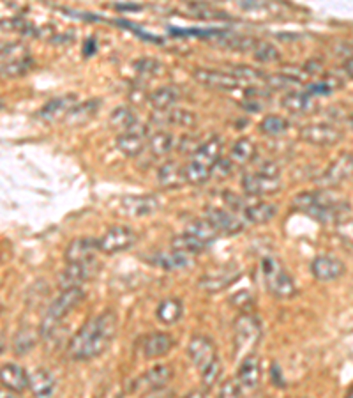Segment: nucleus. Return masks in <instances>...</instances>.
I'll return each instance as SVG.
<instances>
[{"mask_svg":"<svg viewBox=\"0 0 353 398\" xmlns=\"http://www.w3.org/2000/svg\"><path fill=\"white\" fill-rule=\"evenodd\" d=\"M119 320L113 312H103L82 326V329L69 340L67 356L74 361H89L99 358L112 345L117 335Z\"/></svg>","mask_w":353,"mask_h":398,"instance_id":"f257e3e1","label":"nucleus"},{"mask_svg":"<svg viewBox=\"0 0 353 398\" xmlns=\"http://www.w3.org/2000/svg\"><path fill=\"white\" fill-rule=\"evenodd\" d=\"M260 273L268 292L276 299H291L297 294L293 278L288 274L281 260L274 255H265L260 260Z\"/></svg>","mask_w":353,"mask_h":398,"instance_id":"f03ea898","label":"nucleus"},{"mask_svg":"<svg viewBox=\"0 0 353 398\" xmlns=\"http://www.w3.org/2000/svg\"><path fill=\"white\" fill-rule=\"evenodd\" d=\"M261 336V322L252 313H241L233 324V349L239 358L251 356Z\"/></svg>","mask_w":353,"mask_h":398,"instance_id":"7ed1b4c3","label":"nucleus"},{"mask_svg":"<svg viewBox=\"0 0 353 398\" xmlns=\"http://www.w3.org/2000/svg\"><path fill=\"white\" fill-rule=\"evenodd\" d=\"M85 294L82 289H67L62 290L53 299V303L48 308L46 317L43 320V326H41V335L48 336L55 331V326L60 322L66 315H69L71 310L76 308L80 303L83 301Z\"/></svg>","mask_w":353,"mask_h":398,"instance_id":"20e7f679","label":"nucleus"},{"mask_svg":"<svg viewBox=\"0 0 353 398\" xmlns=\"http://www.w3.org/2000/svg\"><path fill=\"white\" fill-rule=\"evenodd\" d=\"M136 241H138V235L129 226H112L101 235V239H97L99 251L106 255H115L129 250L136 244Z\"/></svg>","mask_w":353,"mask_h":398,"instance_id":"39448f33","label":"nucleus"},{"mask_svg":"<svg viewBox=\"0 0 353 398\" xmlns=\"http://www.w3.org/2000/svg\"><path fill=\"white\" fill-rule=\"evenodd\" d=\"M160 199L154 195H129L122 197L119 211L128 218H147L160 211Z\"/></svg>","mask_w":353,"mask_h":398,"instance_id":"423d86ee","label":"nucleus"},{"mask_svg":"<svg viewBox=\"0 0 353 398\" xmlns=\"http://www.w3.org/2000/svg\"><path fill=\"white\" fill-rule=\"evenodd\" d=\"M187 356H189L191 363L198 368L200 374H202L203 370H207L214 361H218L219 359L214 342L209 338V336L203 335H196L189 340Z\"/></svg>","mask_w":353,"mask_h":398,"instance_id":"0eeeda50","label":"nucleus"},{"mask_svg":"<svg viewBox=\"0 0 353 398\" xmlns=\"http://www.w3.org/2000/svg\"><path fill=\"white\" fill-rule=\"evenodd\" d=\"M173 379V370L168 365H155V367L148 368L145 374L136 379L132 383V391L136 393H152V391L163 390L164 386L170 384Z\"/></svg>","mask_w":353,"mask_h":398,"instance_id":"6e6552de","label":"nucleus"},{"mask_svg":"<svg viewBox=\"0 0 353 398\" xmlns=\"http://www.w3.org/2000/svg\"><path fill=\"white\" fill-rule=\"evenodd\" d=\"M205 219L216 229L218 234H241L246 229L244 219L228 209H219V207H209L205 211Z\"/></svg>","mask_w":353,"mask_h":398,"instance_id":"1a4fd4ad","label":"nucleus"},{"mask_svg":"<svg viewBox=\"0 0 353 398\" xmlns=\"http://www.w3.org/2000/svg\"><path fill=\"white\" fill-rule=\"evenodd\" d=\"M300 138L311 145L318 147H330L343 140V131L332 124H309L300 129Z\"/></svg>","mask_w":353,"mask_h":398,"instance_id":"9d476101","label":"nucleus"},{"mask_svg":"<svg viewBox=\"0 0 353 398\" xmlns=\"http://www.w3.org/2000/svg\"><path fill=\"white\" fill-rule=\"evenodd\" d=\"M193 78L200 83V85L207 87V89L223 90V92H232V90L239 89L241 82H239L232 73L218 69H194Z\"/></svg>","mask_w":353,"mask_h":398,"instance_id":"9b49d317","label":"nucleus"},{"mask_svg":"<svg viewBox=\"0 0 353 398\" xmlns=\"http://www.w3.org/2000/svg\"><path fill=\"white\" fill-rule=\"evenodd\" d=\"M96 270V262H89V264H67L66 270H62L60 274H58V287H60V290L80 289L82 283L89 281L97 273Z\"/></svg>","mask_w":353,"mask_h":398,"instance_id":"f8f14e48","label":"nucleus"},{"mask_svg":"<svg viewBox=\"0 0 353 398\" xmlns=\"http://www.w3.org/2000/svg\"><path fill=\"white\" fill-rule=\"evenodd\" d=\"M97 251H99L97 239L80 238L67 244L64 258L67 264H89V262H96Z\"/></svg>","mask_w":353,"mask_h":398,"instance_id":"ddd939ff","label":"nucleus"},{"mask_svg":"<svg viewBox=\"0 0 353 398\" xmlns=\"http://www.w3.org/2000/svg\"><path fill=\"white\" fill-rule=\"evenodd\" d=\"M237 384L241 388L242 393H252L255 390H258L261 383V363L260 359L255 354L246 356L242 359L241 367L237 372Z\"/></svg>","mask_w":353,"mask_h":398,"instance_id":"4468645a","label":"nucleus"},{"mask_svg":"<svg viewBox=\"0 0 353 398\" xmlns=\"http://www.w3.org/2000/svg\"><path fill=\"white\" fill-rule=\"evenodd\" d=\"M242 190L249 197H265L274 195L281 190V179H272V177L261 176V174H246L241 181Z\"/></svg>","mask_w":353,"mask_h":398,"instance_id":"2eb2a0df","label":"nucleus"},{"mask_svg":"<svg viewBox=\"0 0 353 398\" xmlns=\"http://www.w3.org/2000/svg\"><path fill=\"white\" fill-rule=\"evenodd\" d=\"M239 276H241V271L235 267V265H226V267H221L218 271H212V273L205 274V276L200 278L198 285L200 289L205 290V292H219V290L226 289L237 281Z\"/></svg>","mask_w":353,"mask_h":398,"instance_id":"dca6fc26","label":"nucleus"},{"mask_svg":"<svg viewBox=\"0 0 353 398\" xmlns=\"http://www.w3.org/2000/svg\"><path fill=\"white\" fill-rule=\"evenodd\" d=\"M78 105V98L74 94H66V96H58V98L50 99L43 108L37 112V117L41 121L55 122L64 121L67 117V113Z\"/></svg>","mask_w":353,"mask_h":398,"instance_id":"f3484780","label":"nucleus"},{"mask_svg":"<svg viewBox=\"0 0 353 398\" xmlns=\"http://www.w3.org/2000/svg\"><path fill=\"white\" fill-rule=\"evenodd\" d=\"M311 273L320 281H334L346 273V265L336 257L320 255L311 262Z\"/></svg>","mask_w":353,"mask_h":398,"instance_id":"a211bd4d","label":"nucleus"},{"mask_svg":"<svg viewBox=\"0 0 353 398\" xmlns=\"http://www.w3.org/2000/svg\"><path fill=\"white\" fill-rule=\"evenodd\" d=\"M350 177H353V156L352 154H343L323 172V176L318 179V184L323 188L338 186L339 183L350 179Z\"/></svg>","mask_w":353,"mask_h":398,"instance_id":"6ab92c4d","label":"nucleus"},{"mask_svg":"<svg viewBox=\"0 0 353 398\" xmlns=\"http://www.w3.org/2000/svg\"><path fill=\"white\" fill-rule=\"evenodd\" d=\"M145 138H147V131L144 126L136 124L129 131L121 133L117 138V149L128 158H138L145 149Z\"/></svg>","mask_w":353,"mask_h":398,"instance_id":"aec40b11","label":"nucleus"},{"mask_svg":"<svg viewBox=\"0 0 353 398\" xmlns=\"http://www.w3.org/2000/svg\"><path fill=\"white\" fill-rule=\"evenodd\" d=\"M0 384L11 393H24L25 390H28V374L25 368L8 363L0 367Z\"/></svg>","mask_w":353,"mask_h":398,"instance_id":"412c9836","label":"nucleus"},{"mask_svg":"<svg viewBox=\"0 0 353 398\" xmlns=\"http://www.w3.org/2000/svg\"><path fill=\"white\" fill-rule=\"evenodd\" d=\"M173 345L175 338L170 333L157 331L145 336L144 344H141V351H144V356L147 359H155L161 358V356H166L173 349Z\"/></svg>","mask_w":353,"mask_h":398,"instance_id":"4be33fe9","label":"nucleus"},{"mask_svg":"<svg viewBox=\"0 0 353 398\" xmlns=\"http://www.w3.org/2000/svg\"><path fill=\"white\" fill-rule=\"evenodd\" d=\"M28 390L35 398H53L55 379L44 368H37L28 375Z\"/></svg>","mask_w":353,"mask_h":398,"instance_id":"5701e85b","label":"nucleus"},{"mask_svg":"<svg viewBox=\"0 0 353 398\" xmlns=\"http://www.w3.org/2000/svg\"><path fill=\"white\" fill-rule=\"evenodd\" d=\"M281 105L291 115H306L311 113L313 110H316V103L313 101L309 94L306 92H297V90H291V92L284 94L283 99H281Z\"/></svg>","mask_w":353,"mask_h":398,"instance_id":"b1692460","label":"nucleus"},{"mask_svg":"<svg viewBox=\"0 0 353 398\" xmlns=\"http://www.w3.org/2000/svg\"><path fill=\"white\" fill-rule=\"evenodd\" d=\"M101 108V99H87V101L78 103L69 113H67V117L64 119V122L69 126H82L85 122L92 121L96 117V113L99 112Z\"/></svg>","mask_w":353,"mask_h":398,"instance_id":"393cba45","label":"nucleus"},{"mask_svg":"<svg viewBox=\"0 0 353 398\" xmlns=\"http://www.w3.org/2000/svg\"><path fill=\"white\" fill-rule=\"evenodd\" d=\"M180 99V92L177 87L173 85H164L160 89L152 90L148 94V105L157 112H170L175 106V103Z\"/></svg>","mask_w":353,"mask_h":398,"instance_id":"a878e982","label":"nucleus"},{"mask_svg":"<svg viewBox=\"0 0 353 398\" xmlns=\"http://www.w3.org/2000/svg\"><path fill=\"white\" fill-rule=\"evenodd\" d=\"M157 183L166 190H177L186 184V177H184V167H180L175 161H166L161 165L157 170Z\"/></svg>","mask_w":353,"mask_h":398,"instance_id":"bb28decb","label":"nucleus"},{"mask_svg":"<svg viewBox=\"0 0 353 398\" xmlns=\"http://www.w3.org/2000/svg\"><path fill=\"white\" fill-rule=\"evenodd\" d=\"M223 158V140L221 138H210V140L203 142L196 153L193 154V161L200 165H205V167L212 168L214 165L218 163Z\"/></svg>","mask_w":353,"mask_h":398,"instance_id":"cd10ccee","label":"nucleus"},{"mask_svg":"<svg viewBox=\"0 0 353 398\" xmlns=\"http://www.w3.org/2000/svg\"><path fill=\"white\" fill-rule=\"evenodd\" d=\"M152 264H155L157 267H161V270L164 271H180L189 267V265L193 264V260H191V255L170 250L154 255V257H152Z\"/></svg>","mask_w":353,"mask_h":398,"instance_id":"c85d7f7f","label":"nucleus"},{"mask_svg":"<svg viewBox=\"0 0 353 398\" xmlns=\"http://www.w3.org/2000/svg\"><path fill=\"white\" fill-rule=\"evenodd\" d=\"M276 215H277V207L272 206V204L268 202L248 204L244 211H242V216H244L246 222L255 223V225L268 223Z\"/></svg>","mask_w":353,"mask_h":398,"instance_id":"c756f323","label":"nucleus"},{"mask_svg":"<svg viewBox=\"0 0 353 398\" xmlns=\"http://www.w3.org/2000/svg\"><path fill=\"white\" fill-rule=\"evenodd\" d=\"M184 313V305L179 297H166L160 303L157 310H155V317L161 324L171 326L175 322H179L180 317Z\"/></svg>","mask_w":353,"mask_h":398,"instance_id":"7c9ffc66","label":"nucleus"},{"mask_svg":"<svg viewBox=\"0 0 353 398\" xmlns=\"http://www.w3.org/2000/svg\"><path fill=\"white\" fill-rule=\"evenodd\" d=\"M257 156V144L251 140V138H239L232 147V153H230V161L233 165H248L251 163Z\"/></svg>","mask_w":353,"mask_h":398,"instance_id":"2f4dec72","label":"nucleus"},{"mask_svg":"<svg viewBox=\"0 0 353 398\" xmlns=\"http://www.w3.org/2000/svg\"><path fill=\"white\" fill-rule=\"evenodd\" d=\"M138 124V119H136V113L132 112L129 106H117L112 113H110V126H112L115 131L126 133L131 128Z\"/></svg>","mask_w":353,"mask_h":398,"instance_id":"473e14b6","label":"nucleus"},{"mask_svg":"<svg viewBox=\"0 0 353 398\" xmlns=\"http://www.w3.org/2000/svg\"><path fill=\"white\" fill-rule=\"evenodd\" d=\"M34 67L31 57H19V59L8 60V63L0 64V76L2 78H19V76H25L28 71Z\"/></svg>","mask_w":353,"mask_h":398,"instance_id":"72a5a7b5","label":"nucleus"},{"mask_svg":"<svg viewBox=\"0 0 353 398\" xmlns=\"http://www.w3.org/2000/svg\"><path fill=\"white\" fill-rule=\"evenodd\" d=\"M232 74L241 82V85L248 83L249 87H265V82H267V73L251 66H235L232 69Z\"/></svg>","mask_w":353,"mask_h":398,"instance_id":"f704fd0d","label":"nucleus"},{"mask_svg":"<svg viewBox=\"0 0 353 398\" xmlns=\"http://www.w3.org/2000/svg\"><path fill=\"white\" fill-rule=\"evenodd\" d=\"M186 234L193 235V238H196L198 241H202L203 244H210V242L219 235L218 232H216V229H214L205 218L191 219L186 226Z\"/></svg>","mask_w":353,"mask_h":398,"instance_id":"c9c22d12","label":"nucleus"},{"mask_svg":"<svg viewBox=\"0 0 353 398\" xmlns=\"http://www.w3.org/2000/svg\"><path fill=\"white\" fill-rule=\"evenodd\" d=\"M35 344H37V333H35L31 326H25V328L18 329L16 335L12 336V351L18 356L32 351Z\"/></svg>","mask_w":353,"mask_h":398,"instance_id":"e433bc0d","label":"nucleus"},{"mask_svg":"<svg viewBox=\"0 0 353 398\" xmlns=\"http://www.w3.org/2000/svg\"><path fill=\"white\" fill-rule=\"evenodd\" d=\"M171 149H173V137H171V133L157 131L148 138V151L152 153V156H166Z\"/></svg>","mask_w":353,"mask_h":398,"instance_id":"4c0bfd02","label":"nucleus"},{"mask_svg":"<svg viewBox=\"0 0 353 398\" xmlns=\"http://www.w3.org/2000/svg\"><path fill=\"white\" fill-rule=\"evenodd\" d=\"M205 248H207V244H203L202 241H198V239L193 238V235H189V234H180V235H177V238L171 239V250L180 251V254L194 255V254L203 251Z\"/></svg>","mask_w":353,"mask_h":398,"instance_id":"58836bf2","label":"nucleus"},{"mask_svg":"<svg viewBox=\"0 0 353 398\" xmlns=\"http://www.w3.org/2000/svg\"><path fill=\"white\" fill-rule=\"evenodd\" d=\"M290 129V121L283 115H267L260 122V131L267 137H281Z\"/></svg>","mask_w":353,"mask_h":398,"instance_id":"ea45409f","label":"nucleus"},{"mask_svg":"<svg viewBox=\"0 0 353 398\" xmlns=\"http://www.w3.org/2000/svg\"><path fill=\"white\" fill-rule=\"evenodd\" d=\"M184 177H186V183L191 184V186H202L210 179V168L191 160V163L184 167Z\"/></svg>","mask_w":353,"mask_h":398,"instance_id":"a19ab883","label":"nucleus"},{"mask_svg":"<svg viewBox=\"0 0 353 398\" xmlns=\"http://www.w3.org/2000/svg\"><path fill=\"white\" fill-rule=\"evenodd\" d=\"M166 121L171 126H179V128H194L196 126V115L189 110L171 108L170 112H166Z\"/></svg>","mask_w":353,"mask_h":398,"instance_id":"79ce46f5","label":"nucleus"},{"mask_svg":"<svg viewBox=\"0 0 353 398\" xmlns=\"http://www.w3.org/2000/svg\"><path fill=\"white\" fill-rule=\"evenodd\" d=\"M252 53H255V59L261 64H270L281 60L279 50L270 43H258L255 50H252Z\"/></svg>","mask_w":353,"mask_h":398,"instance_id":"37998d69","label":"nucleus"},{"mask_svg":"<svg viewBox=\"0 0 353 398\" xmlns=\"http://www.w3.org/2000/svg\"><path fill=\"white\" fill-rule=\"evenodd\" d=\"M0 27L6 28L9 32H19L25 35H35L37 28L31 24V22L24 20V18H9V20L0 22Z\"/></svg>","mask_w":353,"mask_h":398,"instance_id":"c03bdc74","label":"nucleus"},{"mask_svg":"<svg viewBox=\"0 0 353 398\" xmlns=\"http://www.w3.org/2000/svg\"><path fill=\"white\" fill-rule=\"evenodd\" d=\"M257 44V41L251 40V38H244V35H228V38L221 40V47L230 48V50H255Z\"/></svg>","mask_w":353,"mask_h":398,"instance_id":"a18cd8bd","label":"nucleus"},{"mask_svg":"<svg viewBox=\"0 0 353 398\" xmlns=\"http://www.w3.org/2000/svg\"><path fill=\"white\" fill-rule=\"evenodd\" d=\"M135 67H136V71H138V74H140V76H145V78H152V76H155V74H160L161 64L157 63L155 59H152V57H144V59L136 60Z\"/></svg>","mask_w":353,"mask_h":398,"instance_id":"49530a36","label":"nucleus"},{"mask_svg":"<svg viewBox=\"0 0 353 398\" xmlns=\"http://www.w3.org/2000/svg\"><path fill=\"white\" fill-rule=\"evenodd\" d=\"M221 372H223V367H221V361H214L212 365H210L207 370L202 372V384H203V390H210L212 386H216L219 381V377H221Z\"/></svg>","mask_w":353,"mask_h":398,"instance_id":"de8ad7c7","label":"nucleus"},{"mask_svg":"<svg viewBox=\"0 0 353 398\" xmlns=\"http://www.w3.org/2000/svg\"><path fill=\"white\" fill-rule=\"evenodd\" d=\"M232 172H233V163L230 161V158L228 160H226V158H221L218 163L210 168V177H216V179L223 181L228 179V177L232 176Z\"/></svg>","mask_w":353,"mask_h":398,"instance_id":"09e8293b","label":"nucleus"},{"mask_svg":"<svg viewBox=\"0 0 353 398\" xmlns=\"http://www.w3.org/2000/svg\"><path fill=\"white\" fill-rule=\"evenodd\" d=\"M223 199H225V204H226V207H228V211L235 213V215H242V211H244L246 206H248V200L235 195V193H225Z\"/></svg>","mask_w":353,"mask_h":398,"instance_id":"8fccbe9b","label":"nucleus"},{"mask_svg":"<svg viewBox=\"0 0 353 398\" xmlns=\"http://www.w3.org/2000/svg\"><path fill=\"white\" fill-rule=\"evenodd\" d=\"M332 89H334V83L330 80H323V82L318 83H309L306 94H309V96H327V94L332 92Z\"/></svg>","mask_w":353,"mask_h":398,"instance_id":"3c124183","label":"nucleus"},{"mask_svg":"<svg viewBox=\"0 0 353 398\" xmlns=\"http://www.w3.org/2000/svg\"><path fill=\"white\" fill-rule=\"evenodd\" d=\"M218 398H242V391L239 388L237 381H226L221 388H219Z\"/></svg>","mask_w":353,"mask_h":398,"instance_id":"603ef678","label":"nucleus"},{"mask_svg":"<svg viewBox=\"0 0 353 398\" xmlns=\"http://www.w3.org/2000/svg\"><path fill=\"white\" fill-rule=\"evenodd\" d=\"M258 174L272 177V179H281V170L274 161H265V163L258 168Z\"/></svg>","mask_w":353,"mask_h":398,"instance_id":"864d4df0","label":"nucleus"},{"mask_svg":"<svg viewBox=\"0 0 353 398\" xmlns=\"http://www.w3.org/2000/svg\"><path fill=\"white\" fill-rule=\"evenodd\" d=\"M345 71H346V74H348L350 78H353V55L345 60Z\"/></svg>","mask_w":353,"mask_h":398,"instance_id":"5fc2aeb1","label":"nucleus"},{"mask_svg":"<svg viewBox=\"0 0 353 398\" xmlns=\"http://www.w3.org/2000/svg\"><path fill=\"white\" fill-rule=\"evenodd\" d=\"M348 124H350V128L353 129V113H352V115H350V117H348Z\"/></svg>","mask_w":353,"mask_h":398,"instance_id":"6e6d98bb","label":"nucleus"},{"mask_svg":"<svg viewBox=\"0 0 353 398\" xmlns=\"http://www.w3.org/2000/svg\"><path fill=\"white\" fill-rule=\"evenodd\" d=\"M345 398H353V388H352V390H350V391H348V395H346V397H345Z\"/></svg>","mask_w":353,"mask_h":398,"instance_id":"4d7b16f0","label":"nucleus"},{"mask_svg":"<svg viewBox=\"0 0 353 398\" xmlns=\"http://www.w3.org/2000/svg\"><path fill=\"white\" fill-rule=\"evenodd\" d=\"M299 398H302V397H299Z\"/></svg>","mask_w":353,"mask_h":398,"instance_id":"13d9d810","label":"nucleus"}]
</instances>
